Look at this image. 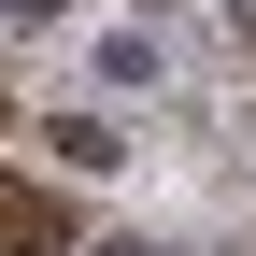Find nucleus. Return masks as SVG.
Segmentation results:
<instances>
[{"label":"nucleus","mask_w":256,"mask_h":256,"mask_svg":"<svg viewBox=\"0 0 256 256\" xmlns=\"http://www.w3.org/2000/svg\"><path fill=\"white\" fill-rule=\"evenodd\" d=\"M0 14H28V28H43V14H57V0H0Z\"/></svg>","instance_id":"nucleus-3"},{"label":"nucleus","mask_w":256,"mask_h":256,"mask_svg":"<svg viewBox=\"0 0 256 256\" xmlns=\"http://www.w3.org/2000/svg\"><path fill=\"white\" fill-rule=\"evenodd\" d=\"M100 256H156V242H100Z\"/></svg>","instance_id":"nucleus-4"},{"label":"nucleus","mask_w":256,"mask_h":256,"mask_svg":"<svg viewBox=\"0 0 256 256\" xmlns=\"http://www.w3.org/2000/svg\"><path fill=\"white\" fill-rule=\"evenodd\" d=\"M43 142H57V156H72V171H114V156H128V142H114V128H100V114H57V128H43Z\"/></svg>","instance_id":"nucleus-2"},{"label":"nucleus","mask_w":256,"mask_h":256,"mask_svg":"<svg viewBox=\"0 0 256 256\" xmlns=\"http://www.w3.org/2000/svg\"><path fill=\"white\" fill-rule=\"evenodd\" d=\"M72 242V200H43L28 171H0V256H57Z\"/></svg>","instance_id":"nucleus-1"}]
</instances>
